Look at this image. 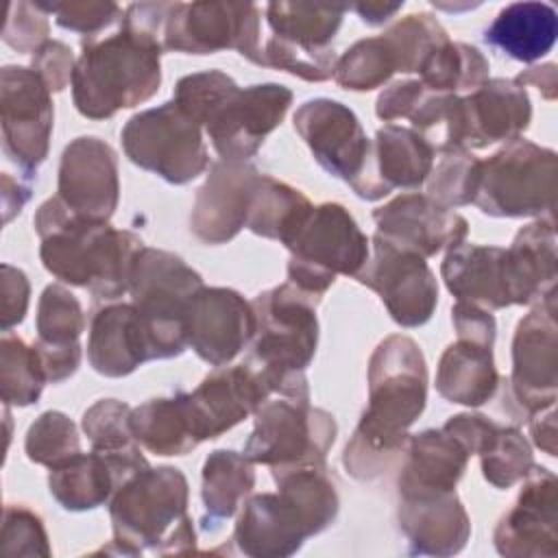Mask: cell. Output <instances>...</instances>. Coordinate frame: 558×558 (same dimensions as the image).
I'll return each mask as SVG.
<instances>
[{
	"label": "cell",
	"mask_w": 558,
	"mask_h": 558,
	"mask_svg": "<svg viewBox=\"0 0 558 558\" xmlns=\"http://www.w3.org/2000/svg\"><path fill=\"white\" fill-rule=\"evenodd\" d=\"M262 11L251 2H170L163 24V50L214 54L235 50L262 65Z\"/></svg>",
	"instance_id": "4fadbf2b"
},
{
	"label": "cell",
	"mask_w": 558,
	"mask_h": 558,
	"mask_svg": "<svg viewBox=\"0 0 558 558\" xmlns=\"http://www.w3.org/2000/svg\"><path fill=\"white\" fill-rule=\"evenodd\" d=\"M44 366L35 344L13 331L0 338V395L4 405L26 408L37 403L46 386Z\"/></svg>",
	"instance_id": "ab89813d"
},
{
	"label": "cell",
	"mask_w": 558,
	"mask_h": 558,
	"mask_svg": "<svg viewBox=\"0 0 558 558\" xmlns=\"http://www.w3.org/2000/svg\"><path fill=\"white\" fill-rule=\"evenodd\" d=\"M373 220L375 233L425 259L462 244L469 233L464 216L418 192L395 196L373 211Z\"/></svg>",
	"instance_id": "7402d4cb"
},
{
	"label": "cell",
	"mask_w": 558,
	"mask_h": 558,
	"mask_svg": "<svg viewBox=\"0 0 558 558\" xmlns=\"http://www.w3.org/2000/svg\"><path fill=\"white\" fill-rule=\"evenodd\" d=\"M31 198V185L11 179L9 172H2V214L4 222H9L15 214L22 211L26 201Z\"/></svg>",
	"instance_id": "6125c7cd"
},
{
	"label": "cell",
	"mask_w": 558,
	"mask_h": 558,
	"mask_svg": "<svg viewBox=\"0 0 558 558\" xmlns=\"http://www.w3.org/2000/svg\"><path fill=\"white\" fill-rule=\"evenodd\" d=\"M558 159L551 148L517 137L480 163L473 205L493 218H543L556 207Z\"/></svg>",
	"instance_id": "ba28073f"
},
{
	"label": "cell",
	"mask_w": 558,
	"mask_h": 558,
	"mask_svg": "<svg viewBox=\"0 0 558 558\" xmlns=\"http://www.w3.org/2000/svg\"><path fill=\"white\" fill-rule=\"evenodd\" d=\"M371 246V257L355 279L381 299L397 325H425L438 305V281L425 257L379 233L373 235Z\"/></svg>",
	"instance_id": "9a60e30c"
},
{
	"label": "cell",
	"mask_w": 558,
	"mask_h": 558,
	"mask_svg": "<svg viewBox=\"0 0 558 558\" xmlns=\"http://www.w3.org/2000/svg\"><path fill=\"white\" fill-rule=\"evenodd\" d=\"M24 451L31 462L52 469L81 451L78 429L68 414L46 410L28 425Z\"/></svg>",
	"instance_id": "bcb514c9"
},
{
	"label": "cell",
	"mask_w": 558,
	"mask_h": 558,
	"mask_svg": "<svg viewBox=\"0 0 558 558\" xmlns=\"http://www.w3.org/2000/svg\"><path fill=\"white\" fill-rule=\"evenodd\" d=\"M469 458V451L442 427L410 434L397 475L399 497H432L456 490Z\"/></svg>",
	"instance_id": "83f0119b"
},
{
	"label": "cell",
	"mask_w": 558,
	"mask_h": 558,
	"mask_svg": "<svg viewBox=\"0 0 558 558\" xmlns=\"http://www.w3.org/2000/svg\"><path fill=\"white\" fill-rule=\"evenodd\" d=\"M277 490L299 510L310 536L325 532L338 517L340 497L327 462L270 469Z\"/></svg>",
	"instance_id": "8d00e7d4"
},
{
	"label": "cell",
	"mask_w": 558,
	"mask_h": 558,
	"mask_svg": "<svg viewBox=\"0 0 558 558\" xmlns=\"http://www.w3.org/2000/svg\"><path fill=\"white\" fill-rule=\"evenodd\" d=\"M35 349L39 353L48 384H59V381L72 377L81 364V344L44 347V344L35 342Z\"/></svg>",
	"instance_id": "680465c9"
},
{
	"label": "cell",
	"mask_w": 558,
	"mask_h": 558,
	"mask_svg": "<svg viewBox=\"0 0 558 558\" xmlns=\"http://www.w3.org/2000/svg\"><path fill=\"white\" fill-rule=\"evenodd\" d=\"M506 414L512 425L556 405L558 397V325L556 294L536 303L517 325L512 338V373L499 379Z\"/></svg>",
	"instance_id": "7c38bea8"
},
{
	"label": "cell",
	"mask_w": 558,
	"mask_h": 558,
	"mask_svg": "<svg viewBox=\"0 0 558 558\" xmlns=\"http://www.w3.org/2000/svg\"><path fill=\"white\" fill-rule=\"evenodd\" d=\"M44 13H52L54 22L83 39L98 37L102 31L120 24L124 11L116 2H37Z\"/></svg>",
	"instance_id": "f907efd6"
},
{
	"label": "cell",
	"mask_w": 558,
	"mask_h": 558,
	"mask_svg": "<svg viewBox=\"0 0 558 558\" xmlns=\"http://www.w3.org/2000/svg\"><path fill=\"white\" fill-rule=\"evenodd\" d=\"M451 323L458 338L488 347L495 344L497 323L488 310L466 301H456V305L451 307Z\"/></svg>",
	"instance_id": "6f0895ef"
},
{
	"label": "cell",
	"mask_w": 558,
	"mask_h": 558,
	"mask_svg": "<svg viewBox=\"0 0 558 558\" xmlns=\"http://www.w3.org/2000/svg\"><path fill=\"white\" fill-rule=\"evenodd\" d=\"M442 429L451 434L469 451V456H480L493 442L495 434L499 432V423L484 414L460 412L449 416Z\"/></svg>",
	"instance_id": "db71d44e"
},
{
	"label": "cell",
	"mask_w": 558,
	"mask_h": 558,
	"mask_svg": "<svg viewBox=\"0 0 558 558\" xmlns=\"http://www.w3.org/2000/svg\"><path fill=\"white\" fill-rule=\"evenodd\" d=\"M460 111L464 150L517 140L532 120L530 96L514 78H488L477 89L460 96Z\"/></svg>",
	"instance_id": "d4e9b609"
},
{
	"label": "cell",
	"mask_w": 558,
	"mask_h": 558,
	"mask_svg": "<svg viewBox=\"0 0 558 558\" xmlns=\"http://www.w3.org/2000/svg\"><path fill=\"white\" fill-rule=\"evenodd\" d=\"M168 11L170 2H133L116 33L81 41L70 87L83 118L107 120L159 92Z\"/></svg>",
	"instance_id": "6da1fadb"
},
{
	"label": "cell",
	"mask_w": 558,
	"mask_h": 558,
	"mask_svg": "<svg viewBox=\"0 0 558 558\" xmlns=\"http://www.w3.org/2000/svg\"><path fill=\"white\" fill-rule=\"evenodd\" d=\"M436 390L449 403L469 408L493 401L499 390L493 347L462 338L451 342L438 360Z\"/></svg>",
	"instance_id": "1f68e13d"
},
{
	"label": "cell",
	"mask_w": 558,
	"mask_h": 558,
	"mask_svg": "<svg viewBox=\"0 0 558 558\" xmlns=\"http://www.w3.org/2000/svg\"><path fill=\"white\" fill-rule=\"evenodd\" d=\"M558 35V13L547 2H512L484 31V41L506 57L532 63L545 57Z\"/></svg>",
	"instance_id": "d6a6232c"
},
{
	"label": "cell",
	"mask_w": 558,
	"mask_h": 558,
	"mask_svg": "<svg viewBox=\"0 0 558 558\" xmlns=\"http://www.w3.org/2000/svg\"><path fill=\"white\" fill-rule=\"evenodd\" d=\"M425 85L418 78H403L390 83L375 102V116L386 124H395V120H408L421 96L425 94Z\"/></svg>",
	"instance_id": "11a10c76"
},
{
	"label": "cell",
	"mask_w": 558,
	"mask_h": 558,
	"mask_svg": "<svg viewBox=\"0 0 558 558\" xmlns=\"http://www.w3.org/2000/svg\"><path fill=\"white\" fill-rule=\"evenodd\" d=\"M262 172L248 161L218 159L196 190L190 229L203 244H227L246 225L248 198Z\"/></svg>",
	"instance_id": "cb8c5ba5"
},
{
	"label": "cell",
	"mask_w": 558,
	"mask_h": 558,
	"mask_svg": "<svg viewBox=\"0 0 558 558\" xmlns=\"http://www.w3.org/2000/svg\"><path fill=\"white\" fill-rule=\"evenodd\" d=\"M57 196L78 216L109 222L120 201L116 150L94 135L72 140L61 155Z\"/></svg>",
	"instance_id": "ac0fdd59"
},
{
	"label": "cell",
	"mask_w": 558,
	"mask_h": 558,
	"mask_svg": "<svg viewBox=\"0 0 558 558\" xmlns=\"http://www.w3.org/2000/svg\"><path fill=\"white\" fill-rule=\"evenodd\" d=\"M286 248L288 281L316 299H323L338 275L355 279L371 257V240L340 203L312 207Z\"/></svg>",
	"instance_id": "9c48e42d"
},
{
	"label": "cell",
	"mask_w": 558,
	"mask_h": 558,
	"mask_svg": "<svg viewBox=\"0 0 558 558\" xmlns=\"http://www.w3.org/2000/svg\"><path fill=\"white\" fill-rule=\"evenodd\" d=\"M521 482L514 504L495 527V549L506 558H554L558 554L556 475L534 464Z\"/></svg>",
	"instance_id": "2e32d148"
},
{
	"label": "cell",
	"mask_w": 558,
	"mask_h": 558,
	"mask_svg": "<svg viewBox=\"0 0 558 558\" xmlns=\"http://www.w3.org/2000/svg\"><path fill=\"white\" fill-rule=\"evenodd\" d=\"M131 405L118 399H100L83 412L81 427L96 451L113 453L137 447L131 432Z\"/></svg>",
	"instance_id": "7dc6e473"
},
{
	"label": "cell",
	"mask_w": 558,
	"mask_h": 558,
	"mask_svg": "<svg viewBox=\"0 0 558 558\" xmlns=\"http://www.w3.org/2000/svg\"><path fill=\"white\" fill-rule=\"evenodd\" d=\"M172 100L209 135L220 159L248 161L283 122L292 92L279 83L240 87L222 70H205L181 76Z\"/></svg>",
	"instance_id": "277c9868"
},
{
	"label": "cell",
	"mask_w": 558,
	"mask_h": 558,
	"mask_svg": "<svg viewBox=\"0 0 558 558\" xmlns=\"http://www.w3.org/2000/svg\"><path fill=\"white\" fill-rule=\"evenodd\" d=\"M203 277L179 255L144 246L135 255L129 294L135 305L150 360L179 357L187 349V325Z\"/></svg>",
	"instance_id": "52a82bcc"
},
{
	"label": "cell",
	"mask_w": 558,
	"mask_h": 558,
	"mask_svg": "<svg viewBox=\"0 0 558 558\" xmlns=\"http://www.w3.org/2000/svg\"><path fill=\"white\" fill-rule=\"evenodd\" d=\"M312 207L314 205L301 190L262 172L248 198L244 227L255 235L277 240L288 246Z\"/></svg>",
	"instance_id": "d590c367"
},
{
	"label": "cell",
	"mask_w": 558,
	"mask_h": 558,
	"mask_svg": "<svg viewBox=\"0 0 558 558\" xmlns=\"http://www.w3.org/2000/svg\"><path fill=\"white\" fill-rule=\"evenodd\" d=\"M120 140L131 163L172 185H185L209 168L203 129L174 100L131 116Z\"/></svg>",
	"instance_id": "30bf717a"
},
{
	"label": "cell",
	"mask_w": 558,
	"mask_h": 558,
	"mask_svg": "<svg viewBox=\"0 0 558 558\" xmlns=\"http://www.w3.org/2000/svg\"><path fill=\"white\" fill-rule=\"evenodd\" d=\"M397 521L408 551L418 556L460 554L471 536V519L456 490L432 497H399Z\"/></svg>",
	"instance_id": "4316f807"
},
{
	"label": "cell",
	"mask_w": 558,
	"mask_h": 558,
	"mask_svg": "<svg viewBox=\"0 0 558 558\" xmlns=\"http://www.w3.org/2000/svg\"><path fill=\"white\" fill-rule=\"evenodd\" d=\"M255 486V466L246 453L233 449H216L203 462L201 497L205 514L203 530L214 532L222 521L231 519Z\"/></svg>",
	"instance_id": "e575fe53"
},
{
	"label": "cell",
	"mask_w": 558,
	"mask_h": 558,
	"mask_svg": "<svg viewBox=\"0 0 558 558\" xmlns=\"http://www.w3.org/2000/svg\"><path fill=\"white\" fill-rule=\"evenodd\" d=\"M336 52H312L296 48L288 41H281L277 37H268L262 46V65L288 72L292 76H299L310 83H323L333 76L336 68Z\"/></svg>",
	"instance_id": "c3c4849f"
},
{
	"label": "cell",
	"mask_w": 558,
	"mask_h": 558,
	"mask_svg": "<svg viewBox=\"0 0 558 558\" xmlns=\"http://www.w3.org/2000/svg\"><path fill=\"white\" fill-rule=\"evenodd\" d=\"M89 366L105 377H126L150 360L146 331L133 303L105 301L89 320Z\"/></svg>",
	"instance_id": "f1b7e54d"
},
{
	"label": "cell",
	"mask_w": 558,
	"mask_h": 558,
	"mask_svg": "<svg viewBox=\"0 0 558 558\" xmlns=\"http://www.w3.org/2000/svg\"><path fill=\"white\" fill-rule=\"evenodd\" d=\"M253 418L244 453L253 464H266L268 469L327 462L338 436L333 414L314 408L310 399H266Z\"/></svg>",
	"instance_id": "8fae6325"
},
{
	"label": "cell",
	"mask_w": 558,
	"mask_h": 558,
	"mask_svg": "<svg viewBox=\"0 0 558 558\" xmlns=\"http://www.w3.org/2000/svg\"><path fill=\"white\" fill-rule=\"evenodd\" d=\"M310 532L299 510L277 493H255L242 501L231 541L251 558H286L296 554Z\"/></svg>",
	"instance_id": "484cf974"
},
{
	"label": "cell",
	"mask_w": 558,
	"mask_h": 558,
	"mask_svg": "<svg viewBox=\"0 0 558 558\" xmlns=\"http://www.w3.org/2000/svg\"><path fill=\"white\" fill-rule=\"evenodd\" d=\"M187 480L177 466H146L124 480L109 499V519L113 527L111 547L122 556L153 551L192 554L196 551V532L187 514Z\"/></svg>",
	"instance_id": "5b68a950"
},
{
	"label": "cell",
	"mask_w": 558,
	"mask_h": 558,
	"mask_svg": "<svg viewBox=\"0 0 558 558\" xmlns=\"http://www.w3.org/2000/svg\"><path fill=\"white\" fill-rule=\"evenodd\" d=\"M392 74H397V63L384 35L357 39L338 57L333 68V81L347 92L377 89Z\"/></svg>",
	"instance_id": "60d3db41"
},
{
	"label": "cell",
	"mask_w": 558,
	"mask_h": 558,
	"mask_svg": "<svg viewBox=\"0 0 558 558\" xmlns=\"http://www.w3.org/2000/svg\"><path fill=\"white\" fill-rule=\"evenodd\" d=\"M436 150L414 129L384 124L371 140L360 174L349 183L362 201H379L392 190L421 187L434 166Z\"/></svg>",
	"instance_id": "d6986e66"
},
{
	"label": "cell",
	"mask_w": 558,
	"mask_h": 558,
	"mask_svg": "<svg viewBox=\"0 0 558 558\" xmlns=\"http://www.w3.org/2000/svg\"><path fill=\"white\" fill-rule=\"evenodd\" d=\"M48 13H44L37 2L15 0L9 4L7 24L2 28V39L7 46L20 54H35L48 41Z\"/></svg>",
	"instance_id": "816d5d0a"
},
{
	"label": "cell",
	"mask_w": 558,
	"mask_h": 558,
	"mask_svg": "<svg viewBox=\"0 0 558 558\" xmlns=\"http://www.w3.org/2000/svg\"><path fill=\"white\" fill-rule=\"evenodd\" d=\"M2 556H44L48 558L50 543L44 521L37 512L20 504H7L2 517Z\"/></svg>",
	"instance_id": "681fc988"
},
{
	"label": "cell",
	"mask_w": 558,
	"mask_h": 558,
	"mask_svg": "<svg viewBox=\"0 0 558 558\" xmlns=\"http://www.w3.org/2000/svg\"><path fill=\"white\" fill-rule=\"evenodd\" d=\"M351 9L360 15L364 24L381 26L403 9V2H357Z\"/></svg>",
	"instance_id": "be15d7a7"
},
{
	"label": "cell",
	"mask_w": 558,
	"mask_h": 558,
	"mask_svg": "<svg viewBox=\"0 0 558 558\" xmlns=\"http://www.w3.org/2000/svg\"><path fill=\"white\" fill-rule=\"evenodd\" d=\"M532 442L547 456H556V405L543 408L527 418Z\"/></svg>",
	"instance_id": "91938a15"
},
{
	"label": "cell",
	"mask_w": 558,
	"mask_h": 558,
	"mask_svg": "<svg viewBox=\"0 0 558 558\" xmlns=\"http://www.w3.org/2000/svg\"><path fill=\"white\" fill-rule=\"evenodd\" d=\"M33 225L41 240L39 259L54 279L100 301L129 292L135 255L144 248L137 233L83 218L59 196L39 205Z\"/></svg>",
	"instance_id": "3957f363"
},
{
	"label": "cell",
	"mask_w": 558,
	"mask_h": 558,
	"mask_svg": "<svg viewBox=\"0 0 558 558\" xmlns=\"http://www.w3.org/2000/svg\"><path fill=\"white\" fill-rule=\"evenodd\" d=\"M480 163L482 159L464 148L438 153V161H434L432 172L425 181V194L447 209L471 205L480 183Z\"/></svg>",
	"instance_id": "b9f144b4"
},
{
	"label": "cell",
	"mask_w": 558,
	"mask_h": 558,
	"mask_svg": "<svg viewBox=\"0 0 558 558\" xmlns=\"http://www.w3.org/2000/svg\"><path fill=\"white\" fill-rule=\"evenodd\" d=\"M349 7L307 4V2H270L266 22L272 37L312 52L333 50V37L342 26Z\"/></svg>",
	"instance_id": "74e56055"
},
{
	"label": "cell",
	"mask_w": 558,
	"mask_h": 558,
	"mask_svg": "<svg viewBox=\"0 0 558 558\" xmlns=\"http://www.w3.org/2000/svg\"><path fill=\"white\" fill-rule=\"evenodd\" d=\"M427 364L410 336L384 338L368 360V403L351 434L342 464L360 482H373L403 458L410 427L427 403Z\"/></svg>",
	"instance_id": "7a4b0ae2"
},
{
	"label": "cell",
	"mask_w": 558,
	"mask_h": 558,
	"mask_svg": "<svg viewBox=\"0 0 558 558\" xmlns=\"http://www.w3.org/2000/svg\"><path fill=\"white\" fill-rule=\"evenodd\" d=\"M2 150L26 179L37 177L46 161L54 122L52 92L24 65H4L0 72Z\"/></svg>",
	"instance_id": "5bb4252c"
},
{
	"label": "cell",
	"mask_w": 558,
	"mask_h": 558,
	"mask_svg": "<svg viewBox=\"0 0 558 558\" xmlns=\"http://www.w3.org/2000/svg\"><path fill=\"white\" fill-rule=\"evenodd\" d=\"M270 395L264 377L248 362H242L216 366L192 392H185V403L203 442L222 436L255 414Z\"/></svg>",
	"instance_id": "ffe728a7"
},
{
	"label": "cell",
	"mask_w": 558,
	"mask_h": 558,
	"mask_svg": "<svg viewBox=\"0 0 558 558\" xmlns=\"http://www.w3.org/2000/svg\"><path fill=\"white\" fill-rule=\"evenodd\" d=\"M37 342L44 347L78 344L85 331V314L81 301L61 283L44 288L37 303Z\"/></svg>",
	"instance_id": "7bdbcfd3"
},
{
	"label": "cell",
	"mask_w": 558,
	"mask_h": 558,
	"mask_svg": "<svg viewBox=\"0 0 558 558\" xmlns=\"http://www.w3.org/2000/svg\"><path fill=\"white\" fill-rule=\"evenodd\" d=\"M292 124L327 174L344 183L360 174L371 140L347 105L333 98L305 100L294 111Z\"/></svg>",
	"instance_id": "e0dca14e"
},
{
	"label": "cell",
	"mask_w": 558,
	"mask_h": 558,
	"mask_svg": "<svg viewBox=\"0 0 558 558\" xmlns=\"http://www.w3.org/2000/svg\"><path fill=\"white\" fill-rule=\"evenodd\" d=\"M556 225L554 214L521 227L506 248L512 305H536L556 294Z\"/></svg>",
	"instance_id": "4dcf8cb0"
},
{
	"label": "cell",
	"mask_w": 558,
	"mask_h": 558,
	"mask_svg": "<svg viewBox=\"0 0 558 558\" xmlns=\"http://www.w3.org/2000/svg\"><path fill=\"white\" fill-rule=\"evenodd\" d=\"M2 331H11L26 316L31 301V283L24 270L2 264Z\"/></svg>",
	"instance_id": "9f6ffc18"
},
{
	"label": "cell",
	"mask_w": 558,
	"mask_h": 558,
	"mask_svg": "<svg viewBox=\"0 0 558 558\" xmlns=\"http://www.w3.org/2000/svg\"><path fill=\"white\" fill-rule=\"evenodd\" d=\"M488 59L471 44L445 39L418 70V81L438 94L473 92L488 81Z\"/></svg>",
	"instance_id": "f35d334b"
},
{
	"label": "cell",
	"mask_w": 558,
	"mask_h": 558,
	"mask_svg": "<svg viewBox=\"0 0 558 558\" xmlns=\"http://www.w3.org/2000/svg\"><path fill=\"white\" fill-rule=\"evenodd\" d=\"M255 314L251 301L231 288L203 286L194 296L187 347L209 366H227L251 342Z\"/></svg>",
	"instance_id": "44dd1931"
},
{
	"label": "cell",
	"mask_w": 558,
	"mask_h": 558,
	"mask_svg": "<svg viewBox=\"0 0 558 558\" xmlns=\"http://www.w3.org/2000/svg\"><path fill=\"white\" fill-rule=\"evenodd\" d=\"M521 87H536L547 100L556 98L558 92V78H556V63H545V65H532L517 74L514 78Z\"/></svg>",
	"instance_id": "94428289"
},
{
	"label": "cell",
	"mask_w": 558,
	"mask_h": 558,
	"mask_svg": "<svg viewBox=\"0 0 558 558\" xmlns=\"http://www.w3.org/2000/svg\"><path fill=\"white\" fill-rule=\"evenodd\" d=\"M440 277L456 301L480 305L488 312L512 305L506 248L462 242L445 253Z\"/></svg>",
	"instance_id": "f546056e"
},
{
	"label": "cell",
	"mask_w": 558,
	"mask_h": 558,
	"mask_svg": "<svg viewBox=\"0 0 558 558\" xmlns=\"http://www.w3.org/2000/svg\"><path fill=\"white\" fill-rule=\"evenodd\" d=\"M381 35L388 41V46L395 54L397 72H401V74H412V72L418 74L427 54L438 44L449 39L442 24L429 13H410L401 20H397Z\"/></svg>",
	"instance_id": "ee69618b"
},
{
	"label": "cell",
	"mask_w": 558,
	"mask_h": 558,
	"mask_svg": "<svg viewBox=\"0 0 558 558\" xmlns=\"http://www.w3.org/2000/svg\"><path fill=\"white\" fill-rule=\"evenodd\" d=\"M318 303L320 299L290 281L268 288L251 301L255 331L246 362L277 397L310 399L305 371L318 347Z\"/></svg>",
	"instance_id": "8992f818"
},
{
	"label": "cell",
	"mask_w": 558,
	"mask_h": 558,
	"mask_svg": "<svg viewBox=\"0 0 558 558\" xmlns=\"http://www.w3.org/2000/svg\"><path fill=\"white\" fill-rule=\"evenodd\" d=\"M131 432L137 445L155 456H185L201 445L183 390L133 408Z\"/></svg>",
	"instance_id": "836d02e7"
},
{
	"label": "cell",
	"mask_w": 558,
	"mask_h": 558,
	"mask_svg": "<svg viewBox=\"0 0 558 558\" xmlns=\"http://www.w3.org/2000/svg\"><path fill=\"white\" fill-rule=\"evenodd\" d=\"M140 445L126 451H78L48 473V490L70 512H85L109 504L118 486L140 469H146Z\"/></svg>",
	"instance_id": "603a6c76"
},
{
	"label": "cell",
	"mask_w": 558,
	"mask_h": 558,
	"mask_svg": "<svg viewBox=\"0 0 558 558\" xmlns=\"http://www.w3.org/2000/svg\"><path fill=\"white\" fill-rule=\"evenodd\" d=\"M76 59L68 44L59 39H48L31 61V70L44 81L50 92H63L72 83Z\"/></svg>",
	"instance_id": "f5cc1de1"
},
{
	"label": "cell",
	"mask_w": 558,
	"mask_h": 558,
	"mask_svg": "<svg viewBox=\"0 0 558 558\" xmlns=\"http://www.w3.org/2000/svg\"><path fill=\"white\" fill-rule=\"evenodd\" d=\"M482 475L495 488H512L534 466L530 440L517 425H499L493 442L480 453Z\"/></svg>",
	"instance_id": "f6af8a7d"
}]
</instances>
